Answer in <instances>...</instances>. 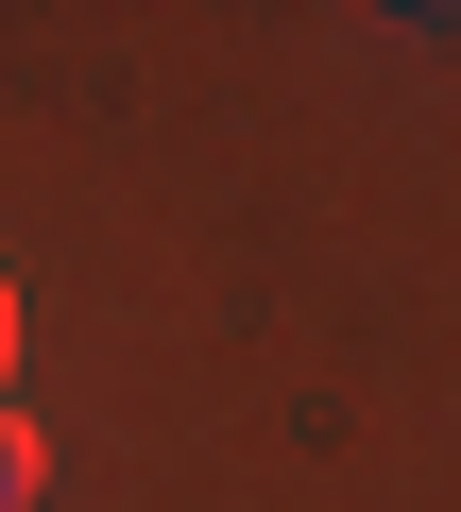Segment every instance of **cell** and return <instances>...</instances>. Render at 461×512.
I'll use <instances>...</instances> for the list:
<instances>
[{"mask_svg":"<svg viewBox=\"0 0 461 512\" xmlns=\"http://www.w3.org/2000/svg\"><path fill=\"white\" fill-rule=\"evenodd\" d=\"M35 495H52V444L18 427V393H0V512H35Z\"/></svg>","mask_w":461,"mask_h":512,"instance_id":"cell-1","label":"cell"},{"mask_svg":"<svg viewBox=\"0 0 461 512\" xmlns=\"http://www.w3.org/2000/svg\"><path fill=\"white\" fill-rule=\"evenodd\" d=\"M18 325H35V308H18V274H0V393H18Z\"/></svg>","mask_w":461,"mask_h":512,"instance_id":"cell-2","label":"cell"}]
</instances>
